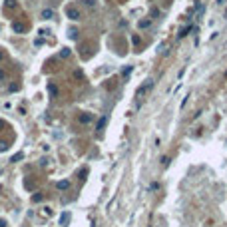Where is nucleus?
I'll use <instances>...</instances> for the list:
<instances>
[{"mask_svg": "<svg viewBox=\"0 0 227 227\" xmlns=\"http://www.w3.org/2000/svg\"><path fill=\"white\" fill-rule=\"evenodd\" d=\"M6 147H8V143H6V142H0V151H6Z\"/></svg>", "mask_w": 227, "mask_h": 227, "instance_id": "nucleus-20", "label": "nucleus"}, {"mask_svg": "<svg viewBox=\"0 0 227 227\" xmlns=\"http://www.w3.org/2000/svg\"><path fill=\"white\" fill-rule=\"evenodd\" d=\"M106 122H108V118H102V120H100V122H98V130H104Z\"/></svg>", "mask_w": 227, "mask_h": 227, "instance_id": "nucleus-14", "label": "nucleus"}, {"mask_svg": "<svg viewBox=\"0 0 227 227\" xmlns=\"http://www.w3.org/2000/svg\"><path fill=\"white\" fill-rule=\"evenodd\" d=\"M150 24H151V18H146V20H140V24H137V26H140V28H147Z\"/></svg>", "mask_w": 227, "mask_h": 227, "instance_id": "nucleus-9", "label": "nucleus"}, {"mask_svg": "<svg viewBox=\"0 0 227 227\" xmlns=\"http://www.w3.org/2000/svg\"><path fill=\"white\" fill-rule=\"evenodd\" d=\"M4 76H6V74H4V70H0V80H4Z\"/></svg>", "mask_w": 227, "mask_h": 227, "instance_id": "nucleus-24", "label": "nucleus"}, {"mask_svg": "<svg viewBox=\"0 0 227 227\" xmlns=\"http://www.w3.org/2000/svg\"><path fill=\"white\" fill-rule=\"evenodd\" d=\"M18 88H20L18 84H12V86H10V92H16V90H18Z\"/></svg>", "mask_w": 227, "mask_h": 227, "instance_id": "nucleus-21", "label": "nucleus"}, {"mask_svg": "<svg viewBox=\"0 0 227 227\" xmlns=\"http://www.w3.org/2000/svg\"><path fill=\"white\" fill-rule=\"evenodd\" d=\"M6 8H16V0H6Z\"/></svg>", "mask_w": 227, "mask_h": 227, "instance_id": "nucleus-16", "label": "nucleus"}, {"mask_svg": "<svg viewBox=\"0 0 227 227\" xmlns=\"http://www.w3.org/2000/svg\"><path fill=\"white\" fill-rule=\"evenodd\" d=\"M22 157H24V153L20 151V153H16V156H12V157H10V161H18V160H22Z\"/></svg>", "mask_w": 227, "mask_h": 227, "instance_id": "nucleus-15", "label": "nucleus"}, {"mask_svg": "<svg viewBox=\"0 0 227 227\" xmlns=\"http://www.w3.org/2000/svg\"><path fill=\"white\" fill-rule=\"evenodd\" d=\"M74 78H78V80H80V78H82V72H80V70H76V72H74Z\"/></svg>", "mask_w": 227, "mask_h": 227, "instance_id": "nucleus-22", "label": "nucleus"}, {"mask_svg": "<svg viewBox=\"0 0 227 227\" xmlns=\"http://www.w3.org/2000/svg\"><path fill=\"white\" fill-rule=\"evenodd\" d=\"M42 44H44L42 38H36V40H34V46H42Z\"/></svg>", "mask_w": 227, "mask_h": 227, "instance_id": "nucleus-19", "label": "nucleus"}, {"mask_svg": "<svg viewBox=\"0 0 227 227\" xmlns=\"http://www.w3.org/2000/svg\"><path fill=\"white\" fill-rule=\"evenodd\" d=\"M132 44L133 46H140V44H142V38L140 36H132Z\"/></svg>", "mask_w": 227, "mask_h": 227, "instance_id": "nucleus-12", "label": "nucleus"}, {"mask_svg": "<svg viewBox=\"0 0 227 227\" xmlns=\"http://www.w3.org/2000/svg\"><path fill=\"white\" fill-rule=\"evenodd\" d=\"M191 28H193V26H191V24H187V26H185V28H181V30H179V38L187 36V34L191 32Z\"/></svg>", "mask_w": 227, "mask_h": 227, "instance_id": "nucleus-7", "label": "nucleus"}, {"mask_svg": "<svg viewBox=\"0 0 227 227\" xmlns=\"http://www.w3.org/2000/svg\"><path fill=\"white\" fill-rule=\"evenodd\" d=\"M42 197H44V195H42V193H40V195H38V193H36V195H32V201H42Z\"/></svg>", "mask_w": 227, "mask_h": 227, "instance_id": "nucleus-18", "label": "nucleus"}, {"mask_svg": "<svg viewBox=\"0 0 227 227\" xmlns=\"http://www.w3.org/2000/svg\"><path fill=\"white\" fill-rule=\"evenodd\" d=\"M84 4H86V6H90V8H94V6H96V0H86Z\"/></svg>", "mask_w": 227, "mask_h": 227, "instance_id": "nucleus-17", "label": "nucleus"}, {"mask_svg": "<svg viewBox=\"0 0 227 227\" xmlns=\"http://www.w3.org/2000/svg\"><path fill=\"white\" fill-rule=\"evenodd\" d=\"M151 88H153V80H146V82H143V84L136 90V98H137V100H142L143 96H146L147 92L151 90Z\"/></svg>", "mask_w": 227, "mask_h": 227, "instance_id": "nucleus-1", "label": "nucleus"}, {"mask_svg": "<svg viewBox=\"0 0 227 227\" xmlns=\"http://www.w3.org/2000/svg\"><path fill=\"white\" fill-rule=\"evenodd\" d=\"M2 58H4V50H0V60H2Z\"/></svg>", "mask_w": 227, "mask_h": 227, "instance_id": "nucleus-26", "label": "nucleus"}, {"mask_svg": "<svg viewBox=\"0 0 227 227\" xmlns=\"http://www.w3.org/2000/svg\"><path fill=\"white\" fill-rule=\"evenodd\" d=\"M48 90H50V94H54V96L58 94V88H56L54 84H48Z\"/></svg>", "mask_w": 227, "mask_h": 227, "instance_id": "nucleus-13", "label": "nucleus"}, {"mask_svg": "<svg viewBox=\"0 0 227 227\" xmlns=\"http://www.w3.org/2000/svg\"><path fill=\"white\" fill-rule=\"evenodd\" d=\"M54 16L56 14H54V10H50V8H44L42 12H40V18H44V20H52Z\"/></svg>", "mask_w": 227, "mask_h": 227, "instance_id": "nucleus-4", "label": "nucleus"}, {"mask_svg": "<svg viewBox=\"0 0 227 227\" xmlns=\"http://www.w3.org/2000/svg\"><path fill=\"white\" fill-rule=\"evenodd\" d=\"M66 14H68V18H70V20H80V18H82L80 10L76 8V6H70V8L66 10Z\"/></svg>", "mask_w": 227, "mask_h": 227, "instance_id": "nucleus-2", "label": "nucleus"}, {"mask_svg": "<svg viewBox=\"0 0 227 227\" xmlns=\"http://www.w3.org/2000/svg\"><path fill=\"white\" fill-rule=\"evenodd\" d=\"M70 179H62V181H58L56 183V189H60V191H64V189H70Z\"/></svg>", "mask_w": 227, "mask_h": 227, "instance_id": "nucleus-6", "label": "nucleus"}, {"mask_svg": "<svg viewBox=\"0 0 227 227\" xmlns=\"http://www.w3.org/2000/svg\"><path fill=\"white\" fill-rule=\"evenodd\" d=\"M80 179H82V181L86 179V169H82V171H80Z\"/></svg>", "mask_w": 227, "mask_h": 227, "instance_id": "nucleus-23", "label": "nucleus"}, {"mask_svg": "<svg viewBox=\"0 0 227 227\" xmlns=\"http://www.w3.org/2000/svg\"><path fill=\"white\" fill-rule=\"evenodd\" d=\"M68 36H70L72 40H78V30H76V28H70V32H68Z\"/></svg>", "mask_w": 227, "mask_h": 227, "instance_id": "nucleus-10", "label": "nucleus"}, {"mask_svg": "<svg viewBox=\"0 0 227 227\" xmlns=\"http://www.w3.org/2000/svg\"><path fill=\"white\" fill-rule=\"evenodd\" d=\"M70 54H72V50H70V48H62L58 56H60V58H68V56H70Z\"/></svg>", "mask_w": 227, "mask_h": 227, "instance_id": "nucleus-8", "label": "nucleus"}, {"mask_svg": "<svg viewBox=\"0 0 227 227\" xmlns=\"http://www.w3.org/2000/svg\"><path fill=\"white\" fill-rule=\"evenodd\" d=\"M68 217H70V213H64V215L60 217V223H62L64 227H66V223H68Z\"/></svg>", "mask_w": 227, "mask_h": 227, "instance_id": "nucleus-11", "label": "nucleus"}, {"mask_svg": "<svg viewBox=\"0 0 227 227\" xmlns=\"http://www.w3.org/2000/svg\"><path fill=\"white\" fill-rule=\"evenodd\" d=\"M0 227H6V221H2V219H0Z\"/></svg>", "mask_w": 227, "mask_h": 227, "instance_id": "nucleus-25", "label": "nucleus"}, {"mask_svg": "<svg viewBox=\"0 0 227 227\" xmlns=\"http://www.w3.org/2000/svg\"><path fill=\"white\" fill-rule=\"evenodd\" d=\"M78 122H80V123H92V122H94V113L82 112L80 116H78Z\"/></svg>", "mask_w": 227, "mask_h": 227, "instance_id": "nucleus-3", "label": "nucleus"}, {"mask_svg": "<svg viewBox=\"0 0 227 227\" xmlns=\"http://www.w3.org/2000/svg\"><path fill=\"white\" fill-rule=\"evenodd\" d=\"M12 28H14V32H24V30H26V24L20 22V20H14V22H12Z\"/></svg>", "mask_w": 227, "mask_h": 227, "instance_id": "nucleus-5", "label": "nucleus"}]
</instances>
